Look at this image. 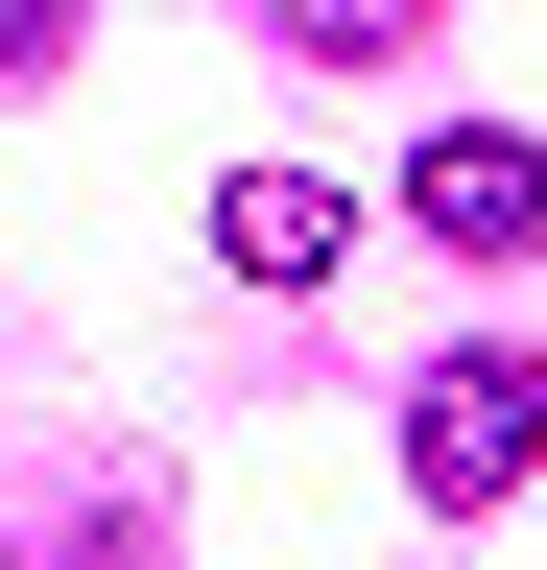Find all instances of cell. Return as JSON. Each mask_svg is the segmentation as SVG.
<instances>
[{
  "label": "cell",
  "mask_w": 547,
  "mask_h": 570,
  "mask_svg": "<svg viewBox=\"0 0 547 570\" xmlns=\"http://www.w3.org/2000/svg\"><path fill=\"white\" fill-rule=\"evenodd\" d=\"M48 48H72V24H48V0H0V96H25V71H48Z\"/></svg>",
  "instance_id": "4"
},
{
  "label": "cell",
  "mask_w": 547,
  "mask_h": 570,
  "mask_svg": "<svg viewBox=\"0 0 547 570\" xmlns=\"http://www.w3.org/2000/svg\"><path fill=\"white\" fill-rule=\"evenodd\" d=\"M547 475V356H429V381H404V499H429V523H476V499H524Z\"/></svg>",
  "instance_id": "1"
},
{
  "label": "cell",
  "mask_w": 547,
  "mask_h": 570,
  "mask_svg": "<svg viewBox=\"0 0 547 570\" xmlns=\"http://www.w3.org/2000/svg\"><path fill=\"white\" fill-rule=\"evenodd\" d=\"M404 214H429L452 262H547V142H500V119H452L429 167H404Z\"/></svg>",
  "instance_id": "2"
},
{
  "label": "cell",
  "mask_w": 547,
  "mask_h": 570,
  "mask_svg": "<svg viewBox=\"0 0 547 570\" xmlns=\"http://www.w3.org/2000/svg\"><path fill=\"white\" fill-rule=\"evenodd\" d=\"M333 238H358V214H333L310 167H238V190H215V262H238V285H310Z\"/></svg>",
  "instance_id": "3"
}]
</instances>
